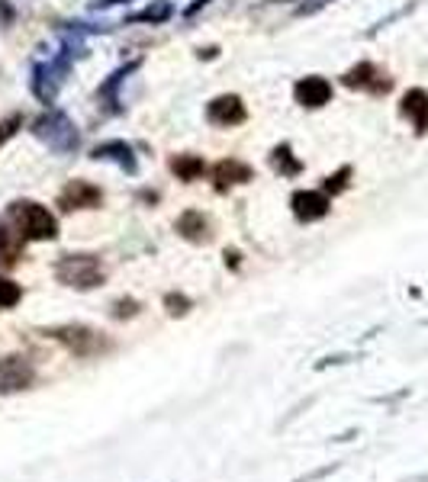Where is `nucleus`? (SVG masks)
I'll use <instances>...</instances> for the list:
<instances>
[{
  "mask_svg": "<svg viewBox=\"0 0 428 482\" xmlns=\"http://www.w3.org/2000/svg\"><path fill=\"white\" fill-rule=\"evenodd\" d=\"M20 251H23V235L0 225V264H17Z\"/></svg>",
  "mask_w": 428,
  "mask_h": 482,
  "instance_id": "nucleus-12",
  "label": "nucleus"
},
{
  "mask_svg": "<svg viewBox=\"0 0 428 482\" xmlns=\"http://www.w3.org/2000/svg\"><path fill=\"white\" fill-rule=\"evenodd\" d=\"M164 305H168V312H171V315H184V312H187V305H190V303H187V296H174V293H171V296L164 299Z\"/></svg>",
  "mask_w": 428,
  "mask_h": 482,
  "instance_id": "nucleus-19",
  "label": "nucleus"
},
{
  "mask_svg": "<svg viewBox=\"0 0 428 482\" xmlns=\"http://www.w3.org/2000/svg\"><path fill=\"white\" fill-rule=\"evenodd\" d=\"M331 96V84L325 78H303L297 84V100L303 106H323L329 104Z\"/></svg>",
  "mask_w": 428,
  "mask_h": 482,
  "instance_id": "nucleus-8",
  "label": "nucleus"
},
{
  "mask_svg": "<svg viewBox=\"0 0 428 482\" xmlns=\"http://www.w3.org/2000/svg\"><path fill=\"white\" fill-rule=\"evenodd\" d=\"M100 190L94 184H88V180H71V184L62 190V196H58V206L62 209H94V206H100Z\"/></svg>",
  "mask_w": 428,
  "mask_h": 482,
  "instance_id": "nucleus-5",
  "label": "nucleus"
},
{
  "mask_svg": "<svg viewBox=\"0 0 428 482\" xmlns=\"http://www.w3.org/2000/svg\"><path fill=\"white\" fill-rule=\"evenodd\" d=\"M274 168L281 170V174H297L299 170V161L290 158V148H287V145H281L274 152Z\"/></svg>",
  "mask_w": 428,
  "mask_h": 482,
  "instance_id": "nucleus-16",
  "label": "nucleus"
},
{
  "mask_svg": "<svg viewBox=\"0 0 428 482\" xmlns=\"http://www.w3.org/2000/svg\"><path fill=\"white\" fill-rule=\"evenodd\" d=\"M20 299H23V289L7 277H0V309H13Z\"/></svg>",
  "mask_w": 428,
  "mask_h": 482,
  "instance_id": "nucleus-14",
  "label": "nucleus"
},
{
  "mask_svg": "<svg viewBox=\"0 0 428 482\" xmlns=\"http://www.w3.org/2000/svg\"><path fill=\"white\" fill-rule=\"evenodd\" d=\"M36 379V370L26 357H0V395H13L29 389Z\"/></svg>",
  "mask_w": 428,
  "mask_h": 482,
  "instance_id": "nucleus-4",
  "label": "nucleus"
},
{
  "mask_svg": "<svg viewBox=\"0 0 428 482\" xmlns=\"http://www.w3.org/2000/svg\"><path fill=\"white\" fill-rule=\"evenodd\" d=\"M206 116H210L213 126H239V122L245 120V106L239 96H216L210 104V110H206Z\"/></svg>",
  "mask_w": 428,
  "mask_h": 482,
  "instance_id": "nucleus-6",
  "label": "nucleus"
},
{
  "mask_svg": "<svg viewBox=\"0 0 428 482\" xmlns=\"http://www.w3.org/2000/svg\"><path fill=\"white\" fill-rule=\"evenodd\" d=\"M348 174H351V170H348V168H341V170H339V174H335V177H329V180H325V190H331V193L345 190V184H348Z\"/></svg>",
  "mask_w": 428,
  "mask_h": 482,
  "instance_id": "nucleus-18",
  "label": "nucleus"
},
{
  "mask_svg": "<svg viewBox=\"0 0 428 482\" xmlns=\"http://www.w3.org/2000/svg\"><path fill=\"white\" fill-rule=\"evenodd\" d=\"M164 16H171V7H168V4H158V7L142 10L136 20H152V23H158V20H164Z\"/></svg>",
  "mask_w": 428,
  "mask_h": 482,
  "instance_id": "nucleus-17",
  "label": "nucleus"
},
{
  "mask_svg": "<svg viewBox=\"0 0 428 482\" xmlns=\"http://www.w3.org/2000/svg\"><path fill=\"white\" fill-rule=\"evenodd\" d=\"M49 337H55L58 345H65L71 353L78 357H90V353H100L106 347V341L97 335V331L84 328V325H58V328L46 331Z\"/></svg>",
  "mask_w": 428,
  "mask_h": 482,
  "instance_id": "nucleus-3",
  "label": "nucleus"
},
{
  "mask_svg": "<svg viewBox=\"0 0 428 482\" xmlns=\"http://www.w3.org/2000/svg\"><path fill=\"white\" fill-rule=\"evenodd\" d=\"M20 122H23V120H20V116H10V120L4 122V126H0V145H4V142H7L10 136H13V132H17V126H20Z\"/></svg>",
  "mask_w": 428,
  "mask_h": 482,
  "instance_id": "nucleus-21",
  "label": "nucleus"
},
{
  "mask_svg": "<svg viewBox=\"0 0 428 482\" xmlns=\"http://www.w3.org/2000/svg\"><path fill=\"white\" fill-rule=\"evenodd\" d=\"M138 312V303H132V299H120L116 303V319H126V315H136Z\"/></svg>",
  "mask_w": 428,
  "mask_h": 482,
  "instance_id": "nucleus-20",
  "label": "nucleus"
},
{
  "mask_svg": "<svg viewBox=\"0 0 428 482\" xmlns=\"http://www.w3.org/2000/svg\"><path fill=\"white\" fill-rule=\"evenodd\" d=\"M371 74H373L371 64H357V68H351L345 74V84L348 87H371Z\"/></svg>",
  "mask_w": 428,
  "mask_h": 482,
  "instance_id": "nucleus-15",
  "label": "nucleus"
},
{
  "mask_svg": "<svg viewBox=\"0 0 428 482\" xmlns=\"http://www.w3.org/2000/svg\"><path fill=\"white\" fill-rule=\"evenodd\" d=\"M403 112L415 122V132H428V94L425 90H409L403 96Z\"/></svg>",
  "mask_w": 428,
  "mask_h": 482,
  "instance_id": "nucleus-9",
  "label": "nucleus"
},
{
  "mask_svg": "<svg viewBox=\"0 0 428 482\" xmlns=\"http://www.w3.org/2000/svg\"><path fill=\"white\" fill-rule=\"evenodd\" d=\"M213 177H216V187L219 190H226L229 184H245V180H251V168L248 164H242V161H219L216 170H213Z\"/></svg>",
  "mask_w": 428,
  "mask_h": 482,
  "instance_id": "nucleus-10",
  "label": "nucleus"
},
{
  "mask_svg": "<svg viewBox=\"0 0 428 482\" xmlns=\"http://www.w3.org/2000/svg\"><path fill=\"white\" fill-rule=\"evenodd\" d=\"M178 232L184 235L187 241H206L210 238V222L203 219V212H184V216L178 219Z\"/></svg>",
  "mask_w": 428,
  "mask_h": 482,
  "instance_id": "nucleus-11",
  "label": "nucleus"
},
{
  "mask_svg": "<svg viewBox=\"0 0 428 482\" xmlns=\"http://www.w3.org/2000/svg\"><path fill=\"white\" fill-rule=\"evenodd\" d=\"M171 170L180 177V180H197V177L206 170V164H203L200 158H190V154H180V158L171 161Z\"/></svg>",
  "mask_w": 428,
  "mask_h": 482,
  "instance_id": "nucleus-13",
  "label": "nucleus"
},
{
  "mask_svg": "<svg viewBox=\"0 0 428 482\" xmlns=\"http://www.w3.org/2000/svg\"><path fill=\"white\" fill-rule=\"evenodd\" d=\"M55 277L65 287H74V289H94L104 283V264H100V257L94 254H65L58 261L55 267Z\"/></svg>",
  "mask_w": 428,
  "mask_h": 482,
  "instance_id": "nucleus-2",
  "label": "nucleus"
},
{
  "mask_svg": "<svg viewBox=\"0 0 428 482\" xmlns=\"http://www.w3.org/2000/svg\"><path fill=\"white\" fill-rule=\"evenodd\" d=\"M293 212H297L299 222H315V219H323L329 212V196L315 190L297 193L293 196Z\"/></svg>",
  "mask_w": 428,
  "mask_h": 482,
  "instance_id": "nucleus-7",
  "label": "nucleus"
},
{
  "mask_svg": "<svg viewBox=\"0 0 428 482\" xmlns=\"http://www.w3.org/2000/svg\"><path fill=\"white\" fill-rule=\"evenodd\" d=\"M10 219L17 222V232L29 241H49L58 235V222L49 209L33 200H20L10 206Z\"/></svg>",
  "mask_w": 428,
  "mask_h": 482,
  "instance_id": "nucleus-1",
  "label": "nucleus"
}]
</instances>
